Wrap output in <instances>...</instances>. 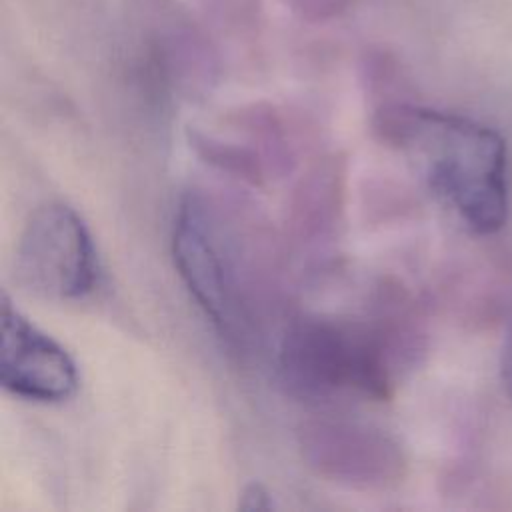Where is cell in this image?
Wrapping results in <instances>:
<instances>
[{"mask_svg": "<svg viewBox=\"0 0 512 512\" xmlns=\"http://www.w3.org/2000/svg\"><path fill=\"white\" fill-rule=\"evenodd\" d=\"M418 316L400 296L374 318L304 316L280 342L282 382L316 402L388 400L400 378L424 354Z\"/></svg>", "mask_w": 512, "mask_h": 512, "instance_id": "obj_1", "label": "cell"}, {"mask_svg": "<svg viewBox=\"0 0 512 512\" xmlns=\"http://www.w3.org/2000/svg\"><path fill=\"white\" fill-rule=\"evenodd\" d=\"M374 132L404 152L432 192L476 234L500 230L508 214V162L502 138L470 118L386 104Z\"/></svg>", "mask_w": 512, "mask_h": 512, "instance_id": "obj_2", "label": "cell"}, {"mask_svg": "<svg viewBox=\"0 0 512 512\" xmlns=\"http://www.w3.org/2000/svg\"><path fill=\"white\" fill-rule=\"evenodd\" d=\"M18 284L46 300H80L98 280V256L82 216L46 202L26 220L14 254Z\"/></svg>", "mask_w": 512, "mask_h": 512, "instance_id": "obj_3", "label": "cell"}, {"mask_svg": "<svg viewBox=\"0 0 512 512\" xmlns=\"http://www.w3.org/2000/svg\"><path fill=\"white\" fill-rule=\"evenodd\" d=\"M172 258L180 280L204 316L232 344L244 340L246 316L232 252L218 220L196 194L182 198L172 226Z\"/></svg>", "mask_w": 512, "mask_h": 512, "instance_id": "obj_4", "label": "cell"}, {"mask_svg": "<svg viewBox=\"0 0 512 512\" xmlns=\"http://www.w3.org/2000/svg\"><path fill=\"white\" fill-rule=\"evenodd\" d=\"M298 450L314 476L354 490H390L408 470L394 436L346 418L306 420L298 430Z\"/></svg>", "mask_w": 512, "mask_h": 512, "instance_id": "obj_5", "label": "cell"}, {"mask_svg": "<svg viewBox=\"0 0 512 512\" xmlns=\"http://www.w3.org/2000/svg\"><path fill=\"white\" fill-rule=\"evenodd\" d=\"M0 382L10 394L30 402H64L78 388L72 356L34 326L4 294L0 336Z\"/></svg>", "mask_w": 512, "mask_h": 512, "instance_id": "obj_6", "label": "cell"}, {"mask_svg": "<svg viewBox=\"0 0 512 512\" xmlns=\"http://www.w3.org/2000/svg\"><path fill=\"white\" fill-rule=\"evenodd\" d=\"M346 196V160L330 154L300 178L290 200L292 232L304 242L324 240L342 218Z\"/></svg>", "mask_w": 512, "mask_h": 512, "instance_id": "obj_7", "label": "cell"}, {"mask_svg": "<svg viewBox=\"0 0 512 512\" xmlns=\"http://www.w3.org/2000/svg\"><path fill=\"white\" fill-rule=\"evenodd\" d=\"M190 144L202 160L252 186H262L270 174L266 158L254 144L228 142L202 132H192Z\"/></svg>", "mask_w": 512, "mask_h": 512, "instance_id": "obj_8", "label": "cell"}, {"mask_svg": "<svg viewBox=\"0 0 512 512\" xmlns=\"http://www.w3.org/2000/svg\"><path fill=\"white\" fill-rule=\"evenodd\" d=\"M238 506L242 510H270L274 506L270 492L260 482H250L242 488Z\"/></svg>", "mask_w": 512, "mask_h": 512, "instance_id": "obj_9", "label": "cell"}, {"mask_svg": "<svg viewBox=\"0 0 512 512\" xmlns=\"http://www.w3.org/2000/svg\"><path fill=\"white\" fill-rule=\"evenodd\" d=\"M502 384H504L508 398L512 400V326H510L504 350H502Z\"/></svg>", "mask_w": 512, "mask_h": 512, "instance_id": "obj_10", "label": "cell"}]
</instances>
